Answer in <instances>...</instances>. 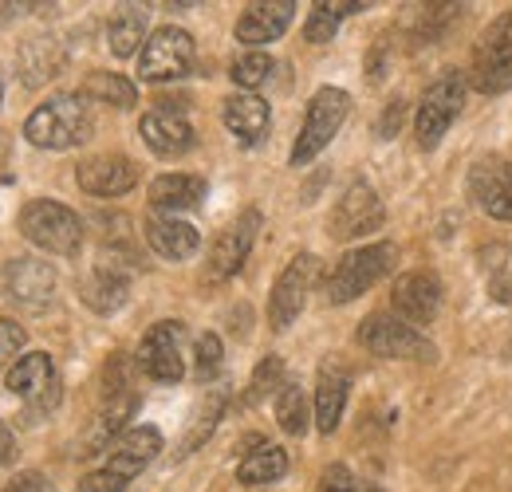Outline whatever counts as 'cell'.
I'll list each match as a JSON object with an SVG mask.
<instances>
[{"label":"cell","mask_w":512,"mask_h":492,"mask_svg":"<svg viewBox=\"0 0 512 492\" xmlns=\"http://www.w3.org/2000/svg\"><path fill=\"white\" fill-rule=\"evenodd\" d=\"M95 130L91 119V107H87V95H56L48 103H40L28 123L24 134L32 146L40 150H71V146H83Z\"/></svg>","instance_id":"6da1fadb"},{"label":"cell","mask_w":512,"mask_h":492,"mask_svg":"<svg viewBox=\"0 0 512 492\" xmlns=\"http://www.w3.org/2000/svg\"><path fill=\"white\" fill-rule=\"evenodd\" d=\"M162 453V433L154 426H134L127 430L115 445H111V457L103 469L87 473L79 481L75 492H127V485Z\"/></svg>","instance_id":"7a4b0ae2"},{"label":"cell","mask_w":512,"mask_h":492,"mask_svg":"<svg viewBox=\"0 0 512 492\" xmlns=\"http://www.w3.org/2000/svg\"><path fill=\"white\" fill-rule=\"evenodd\" d=\"M394 260H398V248L390 245V241L347 252V256L327 272V300H331V304H351V300H359L367 288H375L386 272L394 268Z\"/></svg>","instance_id":"3957f363"},{"label":"cell","mask_w":512,"mask_h":492,"mask_svg":"<svg viewBox=\"0 0 512 492\" xmlns=\"http://www.w3.org/2000/svg\"><path fill=\"white\" fill-rule=\"evenodd\" d=\"M20 233L32 241L36 248L52 252V256H75L79 245H83V221L60 205V201H28L20 209Z\"/></svg>","instance_id":"277c9868"},{"label":"cell","mask_w":512,"mask_h":492,"mask_svg":"<svg viewBox=\"0 0 512 492\" xmlns=\"http://www.w3.org/2000/svg\"><path fill=\"white\" fill-rule=\"evenodd\" d=\"M347 111H351V95L343 87H320L308 103L300 138L292 146V166H308L316 154H323L327 142L339 134V126L347 123Z\"/></svg>","instance_id":"5b68a950"},{"label":"cell","mask_w":512,"mask_h":492,"mask_svg":"<svg viewBox=\"0 0 512 492\" xmlns=\"http://www.w3.org/2000/svg\"><path fill=\"white\" fill-rule=\"evenodd\" d=\"M359 347L379 355V359H410V363H430L438 351L426 335H418V327L402 323L398 315H367L359 323Z\"/></svg>","instance_id":"8992f818"},{"label":"cell","mask_w":512,"mask_h":492,"mask_svg":"<svg viewBox=\"0 0 512 492\" xmlns=\"http://www.w3.org/2000/svg\"><path fill=\"white\" fill-rule=\"evenodd\" d=\"M138 367L146 378L174 386L186 378V327L178 319L154 323L138 343Z\"/></svg>","instance_id":"52a82bcc"},{"label":"cell","mask_w":512,"mask_h":492,"mask_svg":"<svg viewBox=\"0 0 512 492\" xmlns=\"http://www.w3.org/2000/svg\"><path fill=\"white\" fill-rule=\"evenodd\" d=\"M473 87L481 95H501L512 87V12L497 16L473 48Z\"/></svg>","instance_id":"ba28073f"},{"label":"cell","mask_w":512,"mask_h":492,"mask_svg":"<svg viewBox=\"0 0 512 492\" xmlns=\"http://www.w3.org/2000/svg\"><path fill=\"white\" fill-rule=\"evenodd\" d=\"M461 107H465V79H461V71L438 75V79L430 83L422 107H418V119H414L418 146H422V150H434V146L442 142V134L453 126V119L461 115Z\"/></svg>","instance_id":"9c48e42d"},{"label":"cell","mask_w":512,"mask_h":492,"mask_svg":"<svg viewBox=\"0 0 512 492\" xmlns=\"http://www.w3.org/2000/svg\"><path fill=\"white\" fill-rule=\"evenodd\" d=\"M193 56H197V48H193L190 32L166 24V28H158V32L142 44V52H138V75H142L146 83L182 79L193 67Z\"/></svg>","instance_id":"30bf717a"},{"label":"cell","mask_w":512,"mask_h":492,"mask_svg":"<svg viewBox=\"0 0 512 492\" xmlns=\"http://www.w3.org/2000/svg\"><path fill=\"white\" fill-rule=\"evenodd\" d=\"M383 221L386 209L383 201H379V193L367 182H351L343 189V197L335 201L331 217H327V233L335 241H359V237L383 229Z\"/></svg>","instance_id":"8fae6325"},{"label":"cell","mask_w":512,"mask_h":492,"mask_svg":"<svg viewBox=\"0 0 512 492\" xmlns=\"http://www.w3.org/2000/svg\"><path fill=\"white\" fill-rule=\"evenodd\" d=\"M320 272V260L312 252H300L272 284V296H268V323L276 331H288L296 323V315L308 304V292H312V280Z\"/></svg>","instance_id":"7c38bea8"},{"label":"cell","mask_w":512,"mask_h":492,"mask_svg":"<svg viewBox=\"0 0 512 492\" xmlns=\"http://www.w3.org/2000/svg\"><path fill=\"white\" fill-rule=\"evenodd\" d=\"M256 229H260V213L256 209H245L233 225H225L221 229V237L213 241L209 248V264H205V280H229V276H237L241 272V264L249 260V252H253V241H256Z\"/></svg>","instance_id":"4fadbf2b"},{"label":"cell","mask_w":512,"mask_h":492,"mask_svg":"<svg viewBox=\"0 0 512 492\" xmlns=\"http://www.w3.org/2000/svg\"><path fill=\"white\" fill-rule=\"evenodd\" d=\"M390 308L402 323H430L442 308V280L434 272H406L390 288Z\"/></svg>","instance_id":"5bb4252c"},{"label":"cell","mask_w":512,"mask_h":492,"mask_svg":"<svg viewBox=\"0 0 512 492\" xmlns=\"http://www.w3.org/2000/svg\"><path fill=\"white\" fill-rule=\"evenodd\" d=\"M4 288L24 308H44L56 296V268L36 256H16L4 264Z\"/></svg>","instance_id":"9a60e30c"},{"label":"cell","mask_w":512,"mask_h":492,"mask_svg":"<svg viewBox=\"0 0 512 492\" xmlns=\"http://www.w3.org/2000/svg\"><path fill=\"white\" fill-rule=\"evenodd\" d=\"M469 193L473 201L497 217V221H512V162L505 158H485L469 170Z\"/></svg>","instance_id":"2e32d148"},{"label":"cell","mask_w":512,"mask_h":492,"mask_svg":"<svg viewBox=\"0 0 512 492\" xmlns=\"http://www.w3.org/2000/svg\"><path fill=\"white\" fill-rule=\"evenodd\" d=\"M75 182L91 197H123L138 185V166L123 154H99V158L79 162Z\"/></svg>","instance_id":"e0dca14e"},{"label":"cell","mask_w":512,"mask_h":492,"mask_svg":"<svg viewBox=\"0 0 512 492\" xmlns=\"http://www.w3.org/2000/svg\"><path fill=\"white\" fill-rule=\"evenodd\" d=\"M296 16V4L292 0H260V4H249L237 20V40L249 44V48H264L272 40H280L288 32Z\"/></svg>","instance_id":"ac0fdd59"},{"label":"cell","mask_w":512,"mask_h":492,"mask_svg":"<svg viewBox=\"0 0 512 492\" xmlns=\"http://www.w3.org/2000/svg\"><path fill=\"white\" fill-rule=\"evenodd\" d=\"M138 130H142V142H146L158 158H178V154L193 150V126L186 123V115H178L174 107L146 111Z\"/></svg>","instance_id":"d6986e66"},{"label":"cell","mask_w":512,"mask_h":492,"mask_svg":"<svg viewBox=\"0 0 512 492\" xmlns=\"http://www.w3.org/2000/svg\"><path fill=\"white\" fill-rule=\"evenodd\" d=\"M134 410H138V394H134V390H127V386H123V390H111L103 414L95 418V426L83 437L79 457H95V453H103L107 445H115V441L123 437V430H127V422L134 418Z\"/></svg>","instance_id":"ffe728a7"},{"label":"cell","mask_w":512,"mask_h":492,"mask_svg":"<svg viewBox=\"0 0 512 492\" xmlns=\"http://www.w3.org/2000/svg\"><path fill=\"white\" fill-rule=\"evenodd\" d=\"M79 296H83V304L91 311H99V315H111V311H119L127 304L130 296V276L119 268V260H103L83 284H79Z\"/></svg>","instance_id":"44dd1931"},{"label":"cell","mask_w":512,"mask_h":492,"mask_svg":"<svg viewBox=\"0 0 512 492\" xmlns=\"http://www.w3.org/2000/svg\"><path fill=\"white\" fill-rule=\"evenodd\" d=\"M146 245L154 248L162 260H190L201 237L190 221L182 217H170V213H150L146 217Z\"/></svg>","instance_id":"7402d4cb"},{"label":"cell","mask_w":512,"mask_h":492,"mask_svg":"<svg viewBox=\"0 0 512 492\" xmlns=\"http://www.w3.org/2000/svg\"><path fill=\"white\" fill-rule=\"evenodd\" d=\"M347 394H351V374L343 367H320L316 378V426L320 433H335L347 410Z\"/></svg>","instance_id":"603a6c76"},{"label":"cell","mask_w":512,"mask_h":492,"mask_svg":"<svg viewBox=\"0 0 512 492\" xmlns=\"http://www.w3.org/2000/svg\"><path fill=\"white\" fill-rule=\"evenodd\" d=\"M221 119H225V126L233 130L237 142L253 146V142L264 138V130H268V123H272V111H268V103H264L260 95L241 91V95H229V99H225Z\"/></svg>","instance_id":"cb8c5ba5"},{"label":"cell","mask_w":512,"mask_h":492,"mask_svg":"<svg viewBox=\"0 0 512 492\" xmlns=\"http://www.w3.org/2000/svg\"><path fill=\"white\" fill-rule=\"evenodd\" d=\"M205 189L209 185H205V178H197V174H162V178L150 182V205L158 213L178 217L182 209H197L201 205Z\"/></svg>","instance_id":"d4e9b609"},{"label":"cell","mask_w":512,"mask_h":492,"mask_svg":"<svg viewBox=\"0 0 512 492\" xmlns=\"http://www.w3.org/2000/svg\"><path fill=\"white\" fill-rule=\"evenodd\" d=\"M4 386H8V394H16V398H36V402H44V390H56L60 382H56V367H52V359H48L44 351H28V355L16 359V367L8 370Z\"/></svg>","instance_id":"484cf974"},{"label":"cell","mask_w":512,"mask_h":492,"mask_svg":"<svg viewBox=\"0 0 512 492\" xmlns=\"http://www.w3.org/2000/svg\"><path fill=\"white\" fill-rule=\"evenodd\" d=\"M284 473H288V453L280 445H256L237 465V481L241 485H272Z\"/></svg>","instance_id":"4316f807"},{"label":"cell","mask_w":512,"mask_h":492,"mask_svg":"<svg viewBox=\"0 0 512 492\" xmlns=\"http://www.w3.org/2000/svg\"><path fill=\"white\" fill-rule=\"evenodd\" d=\"M83 95L95 99V103H111V107H119V111H127V107L138 103V87H134L130 79H123V75H115V71H95V75H87Z\"/></svg>","instance_id":"83f0119b"},{"label":"cell","mask_w":512,"mask_h":492,"mask_svg":"<svg viewBox=\"0 0 512 492\" xmlns=\"http://www.w3.org/2000/svg\"><path fill=\"white\" fill-rule=\"evenodd\" d=\"M367 4H359V0H343V4H312V12H308V24H304V36L312 40V44H327V40H335V28H339V20L343 16H351V12H363Z\"/></svg>","instance_id":"f1b7e54d"},{"label":"cell","mask_w":512,"mask_h":492,"mask_svg":"<svg viewBox=\"0 0 512 492\" xmlns=\"http://www.w3.org/2000/svg\"><path fill=\"white\" fill-rule=\"evenodd\" d=\"M146 40V16L138 12V8H123L115 20H111V28H107V44H111V52L119 56V60H127L138 52V44Z\"/></svg>","instance_id":"f546056e"},{"label":"cell","mask_w":512,"mask_h":492,"mask_svg":"<svg viewBox=\"0 0 512 492\" xmlns=\"http://www.w3.org/2000/svg\"><path fill=\"white\" fill-rule=\"evenodd\" d=\"M276 418H280V430L284 433H300L308 430V398H304V386L296 382H284L280 394H276Z\"/></svg>","instance_id":"4dcf8cb0"},{"label":"cell","mask_w":512,"mask_h":492,"mask_svg":"<svg viewBox=\"0 0 512 492\" xmlns=\"http://www.w3.org/2000/svg\"><path fill=\"white\" fill-rule=\"evenodd\" d=\"M221 414H225V390H213V394L205 398V406L197 410V418H193L190 433H186V441H182V453H193L201 441H209V433L217 430Z\"/></svg>","instance_id":"1f68e13d"},{"label":"cell","mask_w":512,"mask_h":492,"mask_svg":"<svg viewBox=\"0 0 512 492\" xmlns=\"http://www.w3.org/2000/svg\"><path fill=\"white\" fill-rule=\"evenodd\" d=\"M272 71H276V63H272V56L268 52H249V56H241V60L233 63V83L241 87V91H249L253 95L256 87H264L268 79H272Z\"/></svg>","instance_id":"d6a6232c"},{"label":"cell","mask_w":512,"mask_h":492,"mask_svg":"<svg viewBox=\"0 0 512 492\" xmlns=\"http://www.w3.org/2000/svg\"><path fill=\"white\" fill-rule=\"evenodd\" d=\"M280 378H284V363H280L276 355H268V359L253 370V382H249V390H245V406H256V402L268 398L276 386H284Z\"/></svg>","instance_id":"836d02e7"},{"label":"cell","mask_w":512,"mask_h":492,"mask_svg":"<svg viewBox=\"0 0 512 492\" xmlns=\"http://www.w3.org/2000/svg\"><path fill=\"white\" fill-rule=\"evenodd\" d=\"M197 382H213L217 374H221V363H225V351H221V339L213 335V331H205L201 339H197Z\"/></svg>","instance_id":"e575fe53"},{"label":"cell","mask_w":512,"mask_h":492,"mask_svg":"<svg viewBox=\"0 0 512 492\" xmlns=\"http://www.w3.org/2000/svg\"><path fill=\"white\" fill-rule=\"evenodd\" d=\"M24 343H28L24 327H20V323H12V319H0V370L16 367V359H20Z\"/></svg>","instance_id":"d590c367"},{"label":"cell","mask_w":512,"mask_h":492,"mask_svg":"<svg viewBox=\"0 0 512 492\" xmlns=\"http://www.w3.org/2000/svg\"><path fill=\"white\" fill-rule=\"evenodd\" d=\"M320 492H383V489L355 481V473H351L347 465H327L320 477Z\"/></svg>","instance_id":"8d00e7d4"},{"label":"cell","mask_w":512,"mask_h":492,"mask_svg":"<svg viewBox=\"0 0 512 492\" xmlns=\"http://www.w3.org/2000/svg\"><path fill=\"white\" fill-rule=\"evenodd\" d=\"M4 492H52L44 473H20L12 485H4Z\"/></svg>","instance_id":"74e56055"},{"label":"cell","mask_w":512,"mask_h":492,"mask_svg":"<svg viewBox=\"0 0 512 492\" xmlns=\"http://www.w3.org/2000/svg\"><path fill=\"white\" fill-rule=\"evenodd\" d=\"M398 123H402V103L394 99V103L386 107V119H383V126H379V134H383V138H390V134H394V126H398Z\"/></svg>","instance_id":"f35d334b"},{"label":"cell","mask_w":512,"mask_h":492,"mask_svg":"<svg viewBox=\"0 0 512 492\" xmlns=\"http://www.w3.org/2000/svg\"><path fill=\"white\" fill-rule=\"evenodd\" d=\"M16 457V441H12V430L0 422V465H8Z\"/></svg>","instance_id":"ab89813d"},{"label":"cell","mask_w":512,"mask_h":492,"mask_svg":"<svg viewBox=\"0 0 512 492\" xmlns=\"http://www.w3.org/2000/svg\"><path fill=\"white\" fill-rule=\"evenodd\" d=\"M0 103H4V79H0Z\"/></svg>","instance_id":"60d3db41"}]
</instances>
